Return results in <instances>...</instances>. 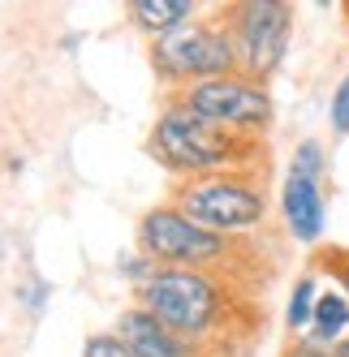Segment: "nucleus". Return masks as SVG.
Returning <instances> with one entry per match:
<instances>
[{
	"mask_svg": "<svg viewBox=\"0 0 349 357\" xmlns=\"http://www.w3.org/2000/svg\"><path fill=\"white\" fill-rule=\"evenodd\" d=\"M177 99L186 108H194L198 116L216 121L220 130L242 134V138H259L272 125V95H267V86L255 82V78H242V73L198 82V86L181 91Z\"/></svg>",
	"mask_w": 349,
	"mask_h": 357,
	"instance_id": "obj_7",
	"label": "nucleus"
},
{
	"mask_svg": "<svg viewBox=\"0 0 349 357\" xmlns=\"http://www.w3.org/2000/svg\"><path fill=\"white\" fill-rule=\"evenodd\" d=\"M138 305L194 344L229 323V289L203 267H156L138 284Z\"/></svg>",
	"mask_w": 349,
	"mask_h": 357,
	"instance_id": "obj_2",
	"label": "nucleus"
},
{
	"mask_svg": "<svg viewBox=\"0 0 349 357\" xmlns=\"http://www.w3.org/2000/svg\"><path fill=\"white\" fill-rule=\"evenodd\" d=\"M172 207L190 215L194 224L211 228L220 237L255 233L267 224V194L255 181V172H211V176H190L172 185Z\"/></svg>",
	"mask_w": 349,
	"mask_h": 357,
	"instance_id": "obj_3",
	"label": "nucleus"
},
{
	"mask_svg": "<svg viewBox=\"0 0 349 357\" xmlns=\"http://www.w3.org/2000/svg\"><path fill=\"white\" fill-rule=\"evenodd\" d=\"M319 267H328V275L336 280V289L349 297V250H323Z\"/></svg>",
	"mask_w": 349,
	"mask_h": 357,
	"instance_id": "obj_16",
	"label": "nucleus"
},
{
	"mask_svg": "<svg viewBox=\"0 0 349 357\" xmlns=\"http://www.w3.org/2000/svg\"><path fill=\"white\" fill-rule=\"evenodd\" d=\"M319 297H323V289H319V275H315V271H306V275L293 284V293H289V305H285V327L293 331V336H306V331H311Z\"/></svg>",
	"mask_w": 349,
	"mask_h": 357,
	"instance_id": "obj_12",
	"label": "nucleus"
},
{
	"mask_svg": "<svg viewBox=\"0 0 349 357\" xmlns=\"http://www.w3.org/2000/svg\"><path fill=\"white\" fill-rule=\"evenodd\" d=\"M130 17L134 26H142L147 35H168L198 17L194 0H130Z\"/></svg>",
	"mask_w": 349,
	"mask_h": 357,
	"instance_id": "obj_10",
	"label": "nucleus"
},
{
	"mask_svg": "<svg viewBox=\"0 0 349 357\" xmlns=\"http://www.w3.org/2000/svg\"><path fill=\"white\" fill-rule=\"evenodd\" d=\"M117 340L126 344L134 357H207L203 344H194L186 336H177L172 327H164L156 314H147L142 305H130L117 319Z\"/></svg>",
	"mask_w": 349,
	"mask_h": 357,
	"instance_id": "obj_9",
	"label": "nucleus"
},
{
	"mask_svg": "<svg viewBox=\"0 0 349 357\" xmlns=\"http://www.w3.org/2000/svg\"><path fill=\"white\" fill-rule=\"evenodd\" d=\"M345 17H349V9H345Z\"/></svg>",
	"mask_w": 349,
	"mask_h": 357,
	"instance_id": "obj_18",
	"label": "nucleus"
},
{
	"mask_svg": "<svg viewBox=\"0 0 349 357\" xmlns=\"http://www.w3.org/2000/svg\"><path fill=\"white\" fill-rule=\"evenodd\" d=\"M138 254H147L156 267H203V271H211L220 263H229L233 241L211 233L203 224H194L172 202H160V207L142 211V220H138Z\"/></svg>",
	"mask_w": 349,
	"mask_h": 357,
	"instance_id": "obj_5",
	"label": "nucleus"
},
{
	"mask_svg": "<svg viewBox=\"0 0 349 357\" xmlns=\"http://www.w3.org/2000/svg\"><path fill=\"white\" fill-rule=\"evenodd\" d=\"M281 220L289 228L293 241L315 245L323 237V224H328V198H323V181L306 172H285L281 185Z\"/></svg>",
	"mask_w": 349,
	"mask_h": 357,
	"instance_id": "obj_8",
	"label": "nucleus"
},
{
	"mask_svg": "<svg viewBox=\"0 0 349 357\" xmlns=\"http://www.w3.org/2000/svg\"><path fill=\"white\" fill-rule=\"evenodd\" d=\"M306 336L323 349H336L349 336V297L341 289H323V297L315 305V323H311Z\"/></svg>",
	"mask_w": 349,
	"mask_h": 357,
	"instance_id": "obj_11",
	"label": "nucleus"
},
{
	"mask_svg": "<svg viewBox=\"0 0 349 357\" xmlns=\"http://www.w3.org/2000/svg\"><path fill=\"white\" fill-rule=\"evenodd\" d=\"M328 121H332V130H336V134H349V73H345V78L336 82V91H332Z\"/></svg>",
	"mask_w": 349,
	"mask_h": 357,
	"instance_id": "obj_15",
	"label": "nucleus"
},
{
	"mask_svg": "<svg viewBox=\"0 0 349 357\" xmlns=\"http://www.w3.org/2000/svg\"><path fill=\"white\" fill-rule=\"evenodd\" d=\"M332 357H349V336H345V340H341V344L332 349Z\"/></svg>",
	"mask_w": 349,
	"mask_h": 357,
	"instance_id": "obj_17",
	"label": "nucleus"
},
{
	"mask_svg": "<svg viewBox=\"0 0 349 357\" xmlns=\"http://www.w3.org/2000/svg\"><path fill=\"white\" fill-rule=\"evenodd\" d=\"M147 151L156 155L160 168L181 172L190 181V176H211V172H251V164L259 160V138L220 130L216 121L198 116L172 95L151 138H147Z\"/></svg>",
	"mask_w": 349,
	"mask_h": 357,
	"instance_id": "obj_1",
	"label": "nucleus"
},
{
	"mask_svg": "<svg viewBox=\"0 0 349 357\" xmlns=\"http://www.w3.org/2000/svg\"><path fill=\"white\" fill-rule=\"evenodd\" d=\"M224 22H229V35L237 47V73L267 82L289 52L293 9L281 0H246V5H233L224 13Z\"/></svg>",
	"mask_w": 349,
	"mask_h": 357,
	"instance_id": "obj_6",
	"label": "nucleus"
},
{
	"mask_svg": "<svg viewBox=\"0 0 349 357\" xmlns=\"http://www.w3.org/2000/svg\"><path fill=\"white\" fill-rule=\"evenodd\" d=\"M289 168L293 172H306V176H319V181H323V172H328V151H323V142H315V138L297 142Z\"/></svg>",
	"mask_w": 349,
	"mask_h": 357,
	"instance_id": "obj_13",
	"label": "nucleus"
},
{
	"mask_svg": "<svg viewBox=\"0 0 349 357\" xmlns=\"http://www.w3.org/2000/svg\"><path fill=\"white\" fill-rule=\"evenodd\" d=\"M151 65H156V78L177 86V95L198 86V82L237 73V47H233L224 13L220 17H194L168 35H156Z\"/></svg>",
	"mask_w": 349,
	"mask_h": 357,
	"instance_id": "obj_4",
	"label": "nucleus"
},
{
	"mask_svg": "<svg viewBox=\"0 0 349 357\" xmlns=\"http://www.w3.org/2000/svg\"><path fill=\"white\" fill-rule=\"evenodd\" d=\"M82 357H134V353L117 340V331H95L82 344Z\"/></svg>",
	"mask_w": 349,
	"mask_h": 357,
	"instance_id": "obj_14",
	"label": "nucleus"
}]
</instances>
